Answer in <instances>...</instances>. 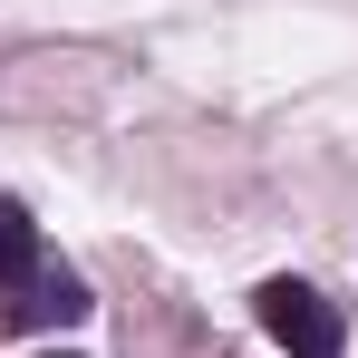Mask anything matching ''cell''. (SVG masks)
Listing matches in <instances>:
<instances>
[{
    "label": "cell",
    "instance_id": "obj_1",
    "mask_svg": "<svg viewBox=\"0 0 358 358\" xmlns=\"http://www.w3.org/2000/svg\"><path fill=\"white\" fill-rule=\"evenodd\" d=\"M262 329L291 358H339V310L310 291V281H262Z\"/></svg>",
    "mask_w": 358,
    "mask_h": 358
},
{
    "label": "cell",
    "instance_id": "obj_3",
    "mask_svg": "<svg viewBox=\"0 0 358 358\" xmlns=\"http://www.w3.org/2000/svg\"><path fill=\"white\" fill-rule=\"evenodd\" d=\"M20 271H39V223L0 194V281H20Z\"/></svg>",
    "mask_w": 358,
    "mask_h": 358
},
{
    "label": "cell",
    "instance_id": "obj_2",
    "mask_svg": "<svg viewBox=\"0 0 358 358\" xmlns=\"http://www.w3.org/2000/svg\"><path fill=\"white\" fill-rule=\"evenodd\" d=\"M10 320L20 329H68V320H87V291H78V271H20L10 281Z\"/></svg>",
    "mask_w": 358,
    "mask_h": 358
}]
</instances>
